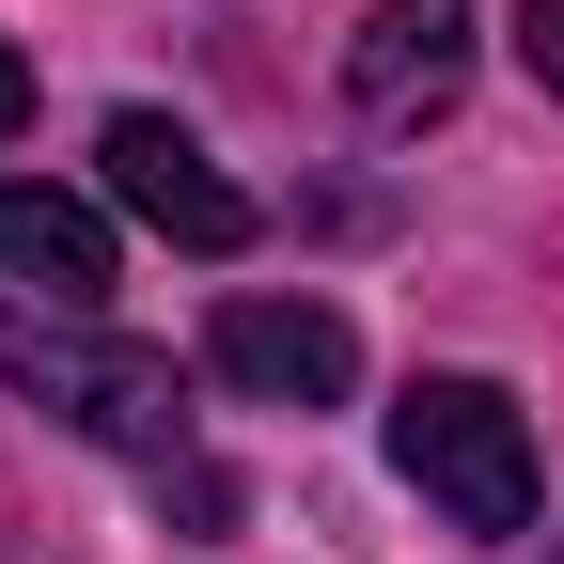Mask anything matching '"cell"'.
<instances>
[{"label": "cell", "mask_w": 564, "mask_h": 564, "mask_svg": "<svg viewBox=\"0 0 564 564\" xmlns=\"http://www.w3.org/2000/svg\"><path fill=\"white\" fill-rule=\"evenodd\" d=\"M392 470L423 486V518H455L470 549L533 533V423H518V392H486V377H408L392 392Z\"/></svg>", "instance_id": "cell-1"}, {"label": "cell", "mask_w": 564, "mask_h": 564, "mask_svg": "<svg viewBox=\"0 0 564 564\" xmlns=\"http://www.w3.org/2000/svg\"><path fill=\"white\" fill-rule=\"evenodd\" d=\"M0 377L17 392H47L79 440H110V455H173L188 440V392H173V361L158 345H95V329H0Z\"/></svg>", "instance_id": "cell-2"}, {"label": "cell", "mask_w": 564, "mask_h": 564, "mask_svg": "<svg viewBox=\"0 0 564 564\" xmlns=\"http://www.w3.org/2000/svg\"><path fill=\"white\" fill-rule=\"evenodd\" d=\"M95 158H110V204H126V220H141V236H173V251H204V267H220V251H251V220H267V204H251L220 158H204L173 110H110V141H95Z\"/></svg>", "instance_id": "cell-3"}, {"label": "cell", "mask_w": 564, "mask_h": 564, "mask_svg": "<svg viewBox=\"0 0 564 564\" xmlns=\"http://www.w3.org/2000/svg\"><path fill=\"white\" fill-rule=\"evenodd\" d=\"M455 95H470V0H377L361 32H345V110L377 141L440 126Z\"/></svg>", "instance_id": "cell-4"}, {"label": "cell", "mask_w": 564, "mask_h": 564, "mask_svg": "<svg viewBox=\"0 0 564 564\" xmlns=\"http://www.w3.org/2000/svg\"><path fill=\"white\" fill-rule=\"evenodd\" d=\"M204 361H220L251 408H345L361 392V329L329 299H220L204 314Z\"/></svg>", "instance_id": "cell-5"}, {"label": "cell", "mask_w": 564, "mask_h": 564, "mask_svg": "<svg viewBox=\"0 0 564 564\" xmlns=\"http://www.w3.org/2000/svg\"><path fill=\"white\" fill-rule=\"evenodd\" d=\"M0 267L32 282V299H63V314H95V299H110V220H95L79 188L0 173Z\"/></svg>", "instance_id": "cell-6"}, {"label": "cell", "mask_w": 564, "mask_h": 564, "mask_svg": "<svg viewBox=\"0 0 564 564\" xmlns=\"http://www.w3.org/2000/svg\"><path fill=\"white\" fill-rule=\"evenodd\" d=\"M158 502H173V518H204V533H220V518H236V470H204V455H158Z\"/></svg>", "instance_id": "cell-7"}, {"label": "cell", "mask_w": 564, "mask_h": 564, "mask_svg": "<svg viewBox=\"0 0 564 564\" xmlns=\"http://www.w3.org/2000/svg\"><path fill=\"white\" fill-rule=\"evenodd\" d=\"M518 63H533V95H564V0H518Z\"/></svg>", "instance_id": "cell-8"}, {"label": "cell", "mask_w": 564, "mask_h": 564, "mask_svg": "<svg viewBox=\"0 0 564 564\" xmlns=\"http://www.w3.org/2000/svg\"><path fill=\"white\" fill-rule=\"evenodd\" d=\"M17 126H32V63L0 47V141H17Z\"/></svg>", "instance_id": "cell-9"}]
</instances>
